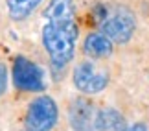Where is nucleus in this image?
Here are the masks:
<instances>
[{"instance_id": "1a4fd4ad", "label": "nucleus", "mask_w": 149, "mask_h": 131, "mask_svg": "<svg viewBox=\"0 0 149 131\" xmlns=\"http://www.w3.org/2000/svg\"><path fill=\"white\" fill-rule=\"evenodd\" d=\"M42 0H6L8 13L13 20H24L39 8Z\"/></svg>"}, {"instance_id": "423d86ee", "label": "nucleus", "mask_w": 149, "mask_h": 131, "mask_svg": "<svg viewBox=\"0 0 149 131\" xmlns=\"http://www.w3.org/2000/svg\"><path fill=\"white\" fill-rule=\"evenodd\" d=\"M70 124L74 131H96V111L85 100H77L70 109Z\"/></svg>"}, {"instance_id": "f03ea898", "label": "nucleus", "mask_w": 149, "mask_h": 131, "mask_svg": "<svg viewBox=\"0 0 149 131\" xmlns=\"http://www.w3.org/2000/svg\"><path fill=\"white\" fill-rule=\"evenodd\" d=\"M59 118V109H57L55 100L48 94H41L31 100L28 105L24 126L26 131H52Z\"/></svg>"}, {"instance_id": "0eeeda50", "label": "nucleus", "mask_w": 149, "mask_h": 131, "mask_svg": "<svg viewBox=\"0 0 149 131\" xmlns=\"http://www.w3.org/2000/svg\"><path fill=\"white\" fill-rule=\"evenodd\" d=\"M83 50L87 55H90L94 59H105L112 54L114 46H112L111 39L100 32V33H90V35H87V39L83 43Z\"/></svg>"}, {"instance_id": "f257e3e1", "label": "nucleus", "mask_w": 149, "mask_h": 131, "mask_svg": "<svg viewBox=\"0 0 149 131\" xmlns=\"http://www.w3.org/2000/svg\"><path fill=\"white\" fill-rule=\"evenodd\" d=\"M42 46L46 50L50 63L55 68H65L74 59L79 28L76 24L74 0H50L44 9Z\"/></svg>"}, {"instance_id": "9d476101", "label": "nucleus", "mask_w": 149, "mask_h": 131, "mask_svg": "<svg viewBox=\"0 0 149 131\" xmlns=\"http://www.w3.org/2000/svg\"><path fill=\"white\" fill-rule=\"evenodd\" d=\"M8 81H9V78H8V68H6L4 63H0V98L6 94V90H8Z\"/></svg>"}, {"instance_id": "39448f33", "label": "nucleus", "mask_w": 149, "mask_h": 131, "mask_svg": "<svg viewBox=\"0 0 149 131\" xmlns=\"http://www.w3.org/2000/svg\"><path fill=\"white\" fill-rule=\"evenodd\" d=\"M72 79L76 89L85 94H98L109 85V74L98 68L92 61H81L74 68Z\"/></svg>"}, {"instance_id": "7ed1b4c3", "label": "nucleus", "mask_w": 149, "mask_h": 131, "mask_svg": "<svg viewBox=\"0 0 149 131\" xmlns=\"http://www.w3.org/2000/svg\"><path fill=\"white\" fill-rule=\"evenodd\" d=\"M136 30V19L133 15V11L127 8H114L103 17L101 24H100V32L103 35H107L112 43L123 44L127 43L133 33Z\"/></svg>"}, {"instance_id": "6e6552de", "label": "nucleus", "mask_w": 149, "mask_h": 131, "mask_svg": "<svg viewBox=\"0 0 149 131\" xmlns=\"http://www.w3.org/2000/svg\"><path fill=\"white\" fill-rule=\"evenodd\" d=\"M125 120L122 113L111 107L96 111V131H122Z\"/></svg>"}, {"instance_id": "9b49d317", "label": "nucleus", "mask_w": 149, "mask_h": 131, "mask_svg": "<svg viewBox=\"0 0 149 131\" xmlns=\"http://www.w3.org/2000/svg\"><path fill=\"white\" fill-rule=\"evenodd\" d=\"M122 131H147V126L144 122H136V124H131V126L123 127Z\"/></svg>"}, {"instance_id": "20e7f679", "label": "nucleus", "mask_w": 149, "mask_h": 131, "mask_svg": "<svg viewBox=\"0 0 149 131\" xmlns=\"http://www.w3.org/2000/svg\"><path fill=\"white\" fill-rule=\"evenodd\" d=\"M13 85L26 92H41L46 87L42 68L24 55L17 57L13 65Z\"/></svg>"}]
</instances>
